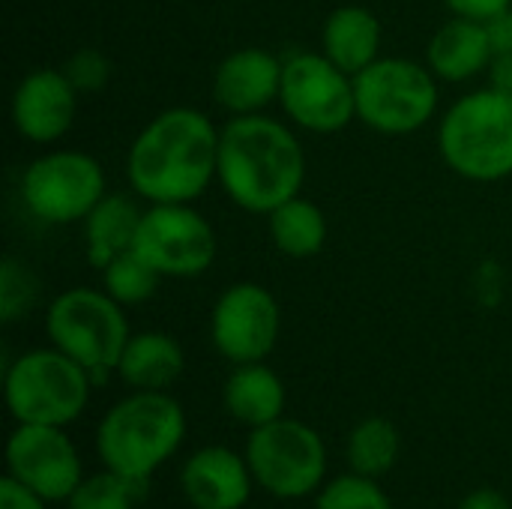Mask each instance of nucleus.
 <instances>
[{
	"label": "nucleus",
	"instance_id": "1",
	"mask_svg": "<svg viewBox=\"0 0 512 509\" xmlns=\"http://www.w3.org/2000/svg\"><path fill=\"white\" fill-rule=\"evenodd\" d=\"M219 129L198 108L159 111L129 144L126 177L147 204H192L216 180Z\"/></svg>",
	"mask_w": 512,
	"mask_h": 509
},
{
	"label": "nucleus",
	"instance_id": "2",
	"mask_svg": "<svg viewBox=\"0 0 512 509\" xmlns=\"http://www.w3.org/2000/svg\"><path fill=\"white\" fill-rule=\"evenodd\" d=\"M216 180L231 204L267 216L300 195L306 180L303 144L285 123L267 114L231 117L219 129Z\"/></svg>",
	"mask_w": 512,
	"mask_h": 509
},
{
	"label": "nucleus",
	"instance_id": "3",
	"mask_svg": "<svg viewBox=\"0 0 512 509\" xmlns=\"http://www.w3.org/2000/svg\"><path fill=\"white\" fill-rule=\"evenodd\" d=\"M183 435L186 414L165 390H135L102 417L96 450L108 471L126 480H150L177 453Z\"/></svg>",
	"mask_w": 512,
	"mask_h": 509
},
{
	"label": "nucleus",
	"instance_id": "4",
	"mask_svg": "<svg viewBox=\"0 0 512 509\" xmlns=\"http://www.w3.org/2000/svg\"><path fill=\"white\" fill-rule=\"evenodd\" d=\"M438 150L447 168L471 183L512 177V96L492 84L465 93L438 126Z\"/></svg>",
	"mask_w": 512,
	"mask_h": 509
},
{
	"label": "nucleus",
	"instance_id": "5",
	"mask_svg": "<svg viewBox=\"0 0 512 509\" xmlns=\"http://www.w3.org/2000/svg\"><path fill=\"white\" fill-rule=\"evenodd\" d=\"M45 333L54 348L81 363L93 381L117 372L120 354L129 342L123 306L102 288H69L57 294L45 315Z\"/></svg>",
	"mask_w": 512,
	"mask_h": 509
},
{
	"label": "nucleus",
	"instance_id": "6",
	"mask_svg": "<svg viewBox=\"0 0 512 509\" xmlns=\"http://www.w3.org/2000/svg\"><path fill=\"white\" fill-rule=\"evenodd\" d=\"M90 372L60 348H36L6 366L3 396L18 423L69 426L90 396Z\"/></svg>",
	"mask_w": 512,
	"mask_h": 509
},
{
	"label": "nucleus",
	"instance_id": "7",
	"mask_svg": "<svg viewBox=\"0 0 512 509\" xmlns=\"http://www.w3.org/2000/svg\"><path fill=\"white\" fill-rule=\"evenodd\" d=\"M357 120L378 135H414L438 111V78L426 63L378 57L354 75Z\"/></svg>",
	"mask_w": 512,
	"mask_h": 509
},
{
	"label": "nucleus",
	"instance_id": "8",
	"mask_svg": "<svg viewBox=\"0 0 512 509\" xmlns=\"http://www.w3.org/2000/svg\"><path fill=\"white\" fill-rule=\"evenodd\" d=\"M279 105L306 132H342L357 120L354 75L339 69L324 51H297L282 63Z\"/></svg>",
	"mask_w": 512,
	"mask_h": 509
},
{
	"label": "nucleus",
	"instance_id": "9",
	"mask_svg": "<svg viewBox=\"0 0 512 509\" xmlns=\"http://www.w3.org/2000/svg\"><path fill=\"white\" fill-rule=\"evenodd\" d=\"M105 192V171L84 150H48L21 174V201L45 225L84 222Z\"/></svg>",
	"mask_w": 512,
	"mask_h": 509
},
{
	"label": "nucleus",
	"instance_id": "10",
	"mask_svg": "<svg viewBox=\"0 0 512 509\" xmlns=\"http://www.w3.org/2000/svg\"><path fill=\"white\" fill-rule=\"evenodd\" d=\"M246 462L258 486L273 498H306L318 489L327 471V450L315 429L300 420H273L252 429Z\"/></svg>",
	"mask_w": 512,
	"mask_h": 509
},
{
	"label": "nucleus",
	"instance_id": "11",
	"mask_svg": "<svg viewBox=\"0 0 512 509\" xmlns=\"http://www.w3.org/2000/svg\"><path fill=\"white\" fill-rule=\"evenodd\" d=\"M135 252L162 279L204 276L219 252L216 231L192 204H150L141 216Z\"/></svg>",
	"mask_w": 512,
	"mask_h": 509
},
{
	"label": "nucleus",
	"instance_id": "12",
	"mask_svg": "<svg viewBox=\"0 0 512 509\" xmlns=\"http://www.w3.org/2000/svg\"><path fill=\"white\" fill-rule=\"evenodd\" d=\"M282 312L276 297L258 282L228 285L210 315V336L216 351L234 366L264 363L276 348Z\"/></svg>",
	"mask_w": 512,
	"mask_h": 509
},
{
	"label": "nucleus",
	"instance_id": "13",
	"mask_svg": "<svg viewBox=\"0 0 512 509\" xmlns=\"http://www.w3.org/2000/svg\"><path fill=\"white\" fill-rule=\"evenodd\" d=\"M6 468L45 501H69L81 483V462L60 426L18 423L6 444Z\"/></svg>",
	"mask_w": 512,
	"mask_h": 509
},
{
	"label": "nucleus",
	"instance_id": "14",
	"mask_svg": "<svg viewBox=\"0 0 512 509\" xmlns=\"http://www.w3.org/2000/svg\"><path fill=\"white\" fill-rule=\"evenodd\" d=\"M78 114V90L63 69H33L12 93V126L33 144L60 141Z\"/></svg>",
	"mask_w": 512,
	"mask_h": 509
},
{
	"label": "nucleus",
	"instance_id": "15",
	"mask_svg": "<svg viewBox=\"0 0 512 509\" xmlns=\"http://www.w3.org/2000/svg\"><path fill=\"white\" fill-rule=\"evenodd\" d=\"M282 63L264 48H237L219 60L213 72V99L231 117L264 114L267 105L279 102L282 90Z\"/></svg>",
	"mask_w": 512,
	"mask_h": 509
},
{
	"label": "nucleus",
	"instance_id": "16",
	"mask_svg": "<svg viewBox=\"0 0 512 509\" xmlns=\"http://www.w3.org/2000/svg\"><path fill=\"white\" fill-rule=\"evenodd\" d=\"M180 486L195 509H240L249 501L252 471L234 450L204 447L186 462Z\"/></svg>",
	"mask_w": 512,
	"mask_h": 509
},
{
	"label": "nucleus",
	"instance_id": "17",
	"mask_svg": "<svg viewBox=\"0 0 512 509\" xmlns=\"http://www.w3.org/2000/svg\"><path fill=\"white\" fill-rule=\"evenodd\" d=\"M492 57L495 51L489 42L486 21L465 15H453L450 21H444L426 45V66L435 72L438 81L450 84H462L486 72Z\"/></svg>",
	"mask_w": 512,
	"mask_h": 509
},
{
	"label": "nucleus",
	"instance_id": "18",
	"mask_svg": "<svg viewBox=\"0 0 512 509\" xmlns=\"http://www.w3.org/2000/svg\"><path fill=\"white\" fill-rule=\"evenodd\" d=\"M384 27L366 6H339L327 15L321 30V51L348 75H360L381 57Z\"/></svg>",
	"mask_w": 512,
	"mask_h": 509
},
{
	"label": "nucleus",
	"instance_id": "19",
	"mask_svg": "<svg viewBox=\"0 0 512 509\" xmlns=\"http://www.w3.org/2000/svg\"><path fill=\"white\" fill-rule=\"evenodd\" d=\"M141 216H144V210L135 204V198L120 195V192H105V198L81 222L87 264L102 270L117 255L135 249Z\"/></svg>",
	"mask_w": 512,
	"mask_h": 509
},
{
	"label": "nucleus",
	"instance_id": "20",
	"mask_svg": "<svg viewBox=\"0 0 512 509\" xmlns=\"http://www.w3.org/2000/svg\"><path fill=\"white\" fill-rule=\"evenodd\" d=\"M186 357L174 336L162 330H144L129 336L117 372L132 390H168L183 375Z\"/></svg>",
	"mask_w": 512,
	"mask_h": 509
},
{
	"label": "nucleus",
	"instance_id": "21",
	"mask_svg": "<svg viewBox=\"0 0 512 509\" xmlns=\"http://www.w3.org/2000/svg\"><path fill=\"white\" fill-rule=\"evenodd\" d=\"M225 408L249 429L267 426L285 411V384L270 366L243 363L225 381Z\"/></svg>",
	"mask_w": 512,
	"mask_h": 509
},
{
	"label": "nucleus",
	"instance_id": "22",
	"mask_svg": "<svg viewBox=\"0 0 512 509\" xmlns=\"http://www.w3.org/2000/svg\"><path fill=\"white\" fill-rule=\"evenodd\" d=\"M267 231L273 246L285 255V258H315L324 243H327V216L324 210L303 198L294 195L285 204H279L276 210L267 213Z\"/></svg>",
	"mask_w": 512,
	"mask_h": 509
},
{
	"label": "nucleus",
	"instance_id": "23",
	"mask_svg": "<svg viewBox=\"0 0 512 509\" xmlns=\"http://www.w3.org/2000/svg\"><path fill=\"white\" fill-rule=\"evenodd\" d=\"M399 459V432L384 417H366L354 426L348 438V462L351 471L369 480L384 477Z\"/></svg>",
	"mask_w": 512,
	"mask_h": 509
},
{
	"label": "nucleus",
	"instance_id": "24",
	"mask_svg": "<svg viewBox=\"0 0 512 509\" xmlns=\"http://www.w3.org/2000/svg\"><path fill=\"white\" fill-rule=\"evenodd\" d=\"M102 288L120 303V306H138V303H147L156 291H159V282L162 276L135 252H123L117 255L111 264H105L102 270Z\"/></svg>",
	"mask_w": 512,
	"mask_h": 509
},
{
	"label": "nucleus",
	"instance_id": "25",
	"mask_svg": "<svg viewBox=\"0 0 512 509\" xmlns=\"http://www.w3.org/2000/svg\"><path fill=\"white\" fill-rule=\"evenodd\" d=\"M147 498V480H126L114 471L87 477L69 495L66 509H132Z\"/></svg>",
	"mask_w": 512,
	"mask_h": 509
},
{
	"label": "nucleus",
	"instance_id": "26",
	"mask_svg": "<svg viewBox=\"0 0 512 509\" xmlns=\"http://www.w3.org/2000/svg\"><path fill=\"white\" fill-rule=\"evenodd\" d=\"M39 300V279L36 273L18 261V258H3L0 264V318L3 324H15L24 318Z\"/></svg>",
	"mask_w": 512,
	"mask_h": 509
},
{
	"label": "nucleus",
	"instance_id": "27",
	"mask_svg": "<svg viewBox=\"0 0 512 509\" xmlns=\"http://www.w3.org/2000/svg\"><path fill=\"white\" fill-rule=\"evenodd\" d=\"M315 509H393L390 498L378 489L375 480L348 474L333 480L321 495Z\"/></svg>",
	"mask_w": 512,
	"mask_h": 509
},
{
	"label": "nucleus",
	"instance_id": "28",
	"mask_svg": "<svg viewBox=\"0 0 512 509\" xmlns=\"http://www.w3.org/2000/svg\"><path fill=\"white\" fill-rule=\"evenodd\" d=\"M66 78L78 93H96L108 84L111 78V63L99 48H78L66 63H63Z\"/></svg>",
	"mask_w": 512,
	"mask_h": 509
},
{
	"label": "nucleus",
	"instance_id": "29",
	"mask_svg": "<svg viewBox=\"0 0 512 509\" xmlns=\"http://www.w3.org/2000/svg\"><path fill=\"white\" fill-rule=\"evenodd\" d=\"M444 6L453 15H465V18H477V21H489L501 12H507L512 0H444Z\"/></svg>",
	"mask_w": 512,
	"mask_h": 509
},
{
	"label": "nucleus",
	"instance_id": "30",
	"mask_svg": "<svg viewBox=\"0 0 512 509\" xmlns=\"http://www.w3.org/2000/svg\"><path fill=\"white\" fill-rule=\"evenodd\" d=\"M0 509H45V498L21 486L15 477H6L0 483Z\"/></svg>",
	"mask_w": 512,
	"mask_h": 509
},
{
	"label": "nucleus",
	"instance_id": "31",
	"mask_svg": "<svg viewBox=\"0 0 512 509\" xmlns=\"http://www.w3.org/2000/svg\"><path fill=\"white\" fill-rule=\"evenodd\" d=\"M486 30H489V42H492V51L495 54H504L512 51V12H501L495 18L486 21Z\"/></svg>",
	"mask_w": 512,
	"mask_h": 509
},
{
	"label": "nucleus",
	"instance_id": "32",
	"mask_svg": "<svg viewBox=\"0 0 512 509\" xmlns=\"http://www.w3.org/2000/svg\"><path fill=\"white\" fill-rule=\"evenodd\" d=\"M489 84L495 90L512 96V51H504V54L492 57V63H489Z\"/></svg>",
	"mask_w": 512,
	"mask_h": 509
},
{
	"label": "nucleus",
	"instance_id": "33",
	"mask_svg": "<svg viewBox=\"0 0 512 509\" xmlns=\"http://www.w3.org/2000/svg\"><path fill=\"white\" fill-rule=\"evenodd\" d=\"M459 509H510V504H507V498H504L501 492H495V489H477V492H471V495L462 501V507Z\"/></svg>",
	"mask_w": 512,
	"mask_h": 509
},
{
	"label": "nucleus",
	"instance_id": "34",
	"mask_svg": "<svg viewBox=\"0 0 512 509\" xmlns=\"http://www.w3.org/2000/svg\"><path fill=\"white\" fill-rule=\"evenodd\" d=\"M510 12H512V6H510Z\"/></svg>",
	"mask_w": 512,
	"mask_h": 509
}]
</instances>
